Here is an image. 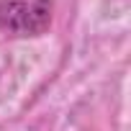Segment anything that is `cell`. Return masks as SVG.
I'll use <instances>...</instances> for the list:
<instances>
[{
    "label": "cell",
    "instance_id": "6da1fadb",
    "mask_svg": "<svg viewBox=\"0 0 131 131\" xmlns=\"http://www.w3.org/2000/svg\"><path fill=\"white\" fill-rule=\"evenodd\" d=\"M51 0H0V28L10 36H39L51 23Z\"/></svg>",
    "mask_w": 131,
    "mask_h": 131
}]
</instances>
